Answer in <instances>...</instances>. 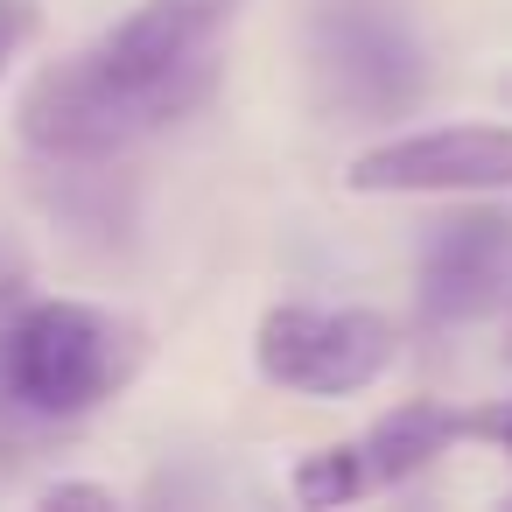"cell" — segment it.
<instances>
[{
  "label": "cell",
  "mask_w": 512,
  "mask_h": 512,
  "mask_svg": "<svg viewBox=\"0 0 512 512\" xmlns=\"http://www.w3.org/2000/svg\"><path fill=\"white\" fill-rule=\"evenodd\" d=\"M246 0H141L99 43L43 64L15 106L22 141L57 169H99L127 141L190 120L225 64L218 43Z\"/></svg>",
  "instance_id": "obj_1"
},
{
  "label": "cell",
  "mask_w": 512,
  "mask_h": 512,
  "mask_svg": "<svg viewBox=\"0 0 512 512\" xmlns=\"http://www.w3.org/2000/svg\"><path fill=\"white\" fill-rule=\"evenodd\" d=\"M148 358V330L99 302H15L0 316V414L78 421L127 393Z\"/></svg>",
  "instance_id": "obj_2"
},
{
  "label": "cell",
  "mask_w": 512,
  "mask_h": 512,
  "mask_svg": "<svg viewBox=\"0 0 512 512\" xmlns=\"http://www.w3.org/2000/svg\"><path fill=\"white\" fill-rule=\"evenodd\" d=\"M302 57H309L316 106L337 120H400L428 85L421 36L386 0H316L302 29Z\"/></svg>",
  "instance_id": "obj_3"
},
{
  "label": "cell",
  "mask_w": 512,
  "mask_h": 512,
  "mask_svg": "<svg viewBox=\"0 0 512 512\" xmlns=\"http://www.w3.org/2000/svg\"><path fill=\"white\" fill-rule=\"evenodd\" d=\"M400 358V330L379 309H323V302H274L253 323V365L281 393L344 400L386 379Z\"/></svg>",
  "instance_id": "obj_4"
},
{
  "label": "cell",
  "mask_w": 512,
  "mask_h": 512,
  "mask_svg": "<svg viewBox=\"0 0 512 512\" xmlns=\"http://www.w3.org/2000/svg\"><path fill=\"white\" fill-rule=\"evenodd\" d=\"M344 190L358 197H498L512 190V127L456 120L372 141L344 162Z\"/></svg>",
  "instance_id": "obj_5"
},
{
  "label": "cell",
  "mask_w": 512,
  "mask_h": 512,
  "mask_svg": "<svg viewBox=\"0 0 512 512\" xmlns=\"http://www.w3.org/2000/svg\"><path fill=\"white\" fill-rule=\"evenodd\" d=\"M414 302L428 323H484L512 309V211L463 204L421 232Z\"/></svg>",
  "instance_id": "obj_6"
},
{
  "label": "cell",
  "mask_w": 512,
  "mask_h": 512,
  "mask_svg": "<svg viewBox=\"0 0 512 512\" xmlns=\"http://www.w3.org/2000/svg\"><path fill=\"white\" fill-rule=\"evenodd\" d=\"M456 435H477V414H456L442 400H400L365 428V470H372V484H407Z\"/></svg>",
  "instance_id": "obj_7"
},
{
  "label": "cell",
  "mask_w": 512,
  "mask_h": 512,
  "mask_svg": "<svg viewBox=\"0 0 512 512\" xmlns=\"http://www.w3.org/2000/svg\"><path fill=\"white\" fill-rule=\"evenodd\" d=\"M372 491V470H365V442H330V449H309L295 463V498L302 505H344Z\"/></svg>",
  "instance_id": "obj_8"
},
{
  "label": "cell",
  "mask_w": 512,
  "mask_h": 512,
  "mask_svg": "<svg viewBox=\"0 0 512 512\" xmlns=\"http://www.w3.org/2000/svg\"><path fill=\"white\" fill-rule=\"evenodd\" d=\"M29 36H36V0H0V78H8Z\"/></svg>",
  "instance_id": "obj_9"
},
{
  "label": "cell",
  "mask_w": 512,
  "mask_h": 512,
  "mask_svg": "<svg viewBox=\"0 0 512 512\" xmlns=\"http://www.w3.org/2000/svg\"><path fill=\"white\" fill-rule=\"evenodd\" d=\"M22 288H29V260H22V246L8 232H0V309H15Z\"/></svg>",
  "instance_id": "obj_10"
},
{
  "label": "cell",
  "mask_w": 512,
  "mask_h": 512,
  "mask_svg": "<svg viewBox=\"0 0 512 512\" xmlns=\"http://www.w3.org/2000/svg\"><path fill=\"white\" fill-rule=\"evenodd\" d=\"M43 505H113V491L106 484H50Z\"/></svg>",
  "instance_id": "obj_11"
},
{
  "label": "cell",
  "mask_w": 512,
  "mask_h": 512,
  "mask_svg": "<svg viewBox=\"0 0 512 512\" xmlns=\"http://www.w3.org/2000/svg\"><path fill=\"white\" fill-rule=\"evenodd\" d=\"M477 435H491V442H505V449H512V407H498V414H477Z\"/></svg>",
  "instance_id": "obj_12"
},
{
  "label": "cell",
  "mask_w": 512,
  "mask_h": 512,
  "mask_svg": "<svg viewBox=\"0 0 512 512\" xmlns=\"http://www.w3.org/2000/svg\"><path fill=\"white\" fill-rule=\"evenodd\" d=\"M505 358H512V344H505Z\"/></svg>",
  "instance_id": "obj_13"
},
{
  "label": "cell",
  "mask_w": 512,
  "mask_h": 512,
  "mask_svg": "<svg viewBox=\"0 0 512 512\" xmlns=\"http://www.w3.org/2000/svg\"><path fill=\"white\" fill-rule=\"evenodd\" d=\"M505 92H512V85H505Z\"/></svg>",
  "instance_id": "obj_14"
}]
</instances>
